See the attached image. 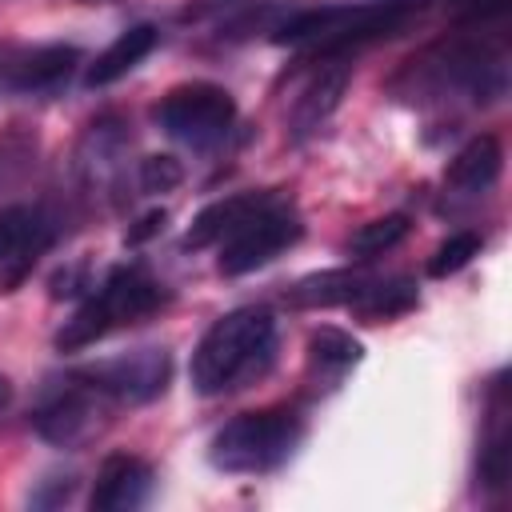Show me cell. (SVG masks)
<instances>
[{"label":"cell","mask_w":512,"mask_h":512,"mask_svg":"<svg viewBox=\"0 0 512 512\" xmlns=\"http://www.w3.org/2000/svg\"><path fill=\"white\" fill-rule=\"evenodd\" d=\"M388 92L412 104H492L508 92V36L504 20L496 24H464L452 36L420 48L404 68L388 80Z\"/></svg>","instance_id":"1"},{"label":"cell","mask_w":512,"mask_h":512,"mask_svg":"<svg viewBox=\"0 0 512 512\" xmlns=\"http://www.w3.org/2000/svg\"><path fill=\"white\" fill-rule=\"evenodd\" d=\"M276 320L264 308H232L220 320L208 324V332L200 336V344L192 348V388L200 396H228L240 392L248 384H256L260 376H268V368L276 364Z\"/></svg>","instance_id":"2"},{"label":"cell","mask_w":512,"mask_h":512,"mask_svg":"<svg viewBox=\"0 0 512 512\" xmlns=\"http://www.w3.org/2000/svg\"><path fill=\"white\" fill-rule=\"evenodd\" d=\"M300 440H304V416L288 404H272V408L240 412L228 424H220L208 444V460L228 476H264L288 464Z\"/></svg>","instance_id":"3"},{"label":"cell","mask_w":512,"mask_h":512,"mask_svg":"<svg viewBox=\"0 0 512 512\" xmlns=\"http://www.w3.org/2000/svg\"><path fill=\"white\" fill-rule=\"evenodd\" d=\"M164 304H168V288L160 280H152L144 268L120 264L100 280V288H92V296L76 308V316L64 320V328L56 332V348L80 352L116 328H128V324L156 316Z\"/></svg>","instance_id":"4"},{"label":"cell","mask_w":512,"mask_h":512,"mask_svg":"<svg viewBox=\"0 0 512 512\" xmlns=\"http://www.w3.org/2000/svg\"><path fill=\"white\" fill-rule=\"evenodd\" d=\"M300 236L304 220L284 192H244V208L236 212L232 228L216 240V272L248 276L288 252Z\"/></svg>","instance_id":"5"},{"label":"cell","mask_w":512,"mask_h":512,"mask_svg":"<svg viewBox=\"0 0 512 512\" xmlns=\"http://www.w3.org/2000/svg\"><path fill=\"white\" fill-rule=\"evenodd\" d=\"M152 116H156V124L172 140L204 152V148H216L232 132V124H236V100H232L228 88H220L212 80H192V84L168 88L160 96V104L152 108Z\"/></svg>","instance_id":"6"},{"label":"cell","mask_w":512,"mask_h":512,"mask_svg":"<svg viewBox=\"0 0 512 512\" xmlns=\"http://www.w3.org/2000/svg\"><path fill=\"white\" fill-rule=\"evenodd\" d=\"M108 412L112 400L84 384L76 372H68V380L56 392H48L32 412V428L56 448H80L108 424Z\"/></svg>","instance_id":"7"},{"label":"cell","mask_w":512,"mask_h":512,"mask_svg":"<svg viewBox=\"0 0 512 512\" xmlns=\"http://www.w3.org/2000/svg\"><path fill=\"white\" fill-rule=\"evenodd\" d=\"M76 376L84 384H92L96 392H104L112 404H148L156 396H164L168 380H172V356L168 348H136V352H120L96 364L76 368Z\"/></svg>","instance_id":"8"},{"label":"cell","mask_w":512,"mask_h":512,"mask_svg":"<svg viewBox=\"0 0 512 512\" xmlns=\"http://www.w3.org/2000/svg\"><path fill=\"white\" fill-rule=\"evenodd\" d=\"M52 244V224L28 208V204H4L0 208V292H12L40 252Z\"/></svg>","instance_id":"9"},{"label":"cell","mask_w":512,"mask_h":512,"mask_svg":"<svg viewBox=\"0 0 512 512\" xmlns=\"http://www.w3.org/2000/svg\"><path fill=\"white\" fill-rule=\"evenodd\" d=\"M124 156H128V132L124 120L116 116H96L76 148V172L92 196H108L120 176H124Z\"/></svg>","instance_id":"10"},{"label":"cell","mask_w":512,"mask_h":512,"mask_svg":"<svg viewBox=\"0 0 512 512\" xmlns=\"http://www.w3.org/2000/svg\"><path fill=\"white\" fill-rule=\"evenodd\" d=\"M152 464L136 452H108L96 468L92 492H88V508L92 512H132L140 504H148L152 496Z\"/></svg>","instance_id":"11"},{"label":"cell","mask_w":512,"mask_h":512,"mask_svg":"<svg viewBox=\"0 0 512 512\" xmlns=\"http://www.w3.org/2000/svg\"><path fill=\"white\" fill-rule=\"evenodd\" d=\"M348 80H352V56H328L312 72V80L300 88V96L288 112V132H292L296 144L328 124V116L340 108V96H344Z\"/></svg>","instance_id":"12"},{"label":"cell","mask_w":512,"mask_h":512,"mask_svg":"<svg viewBox=\"0 0 512 512\" xmlns=\"http://www.w3.org/2000/svg\"><path fill=\"white\" fill-rule=\"evenodd\" d=\"M80 48L76 44H40L24 56H16L4 72L8 88L20 96H48L56 88H64L72 80V72L80 68Z\"/></svg>","instance_id":"13"},{"label":"cell","mask_w":512,"mask_h":512,"mask_svg":"<svg viewBox=\"0 0 512 512\" xmlns=\"http://www.w3.org/2000/svg\"><path fill=\"white\" fill-rule=\"evenodd\" d=\"M508 468H512V428H508V384H504V372H500L488 388V432L480 440L476 484L484 492H504L508 488Z\"/></svg>","instance_id":"14"},{"label":"cell","mask_w":512,"mask_h":512,"mask_svg":"<svg viewBox=\"0 0 512 512\" xmlns=\"http://www.w3.org/2000/svg\"><path fill=\"white\" fill-rule=\"evenodd\" d=\"M500 168H504V148H500V140H496L492 132H480L476 140H468V144L452 156L444 180H448V188H456L460 196H484V192L496 188Z\"/></svg>","instance_id":"15"},{"label":"cell","mask_w":512,"mask_h":512,"mask_svg":"<svg viewBox=\"0 0 512 512\" xmlns=\"http://www.w3.org/2000/svg\"><path fill=\"white\" fill-rule=\"evenodd\" d=\"M156 40H160V28H156V24H132V28H124V32L88 64L84 84H88V88H108V84H116L120 76H128V72L156 48Z\"/></svg>","instance_id":"16"},{"label":"cell","mask_w":512,"mask_h":512,"mask_svg":"<svg viewBox=\"0 0 512 512\" xmlns=\"http://www.w3.org/2000/svg\"><path fill=\"white\" fill-rule=\"evenodd\" d=\"M372 272L364 268H328V272H316V276H304L296 280V288L288 292V300L296 308H332V304H352L364 288H368Z\"/></svg>","instance_id":"17"},{"label":"cell","mask_w":512,"mask_h":512,"mask_svg":"<svg viewBox=\"0 0 512 512\" xmlns=\"http://www.w3.org/2000/svg\"><path fill=\"white\" fill-rule=\"evenodd\" d=\"M416 304H420L416 280H408V276H372L368 288L348 308L364 320H396V316L412 312Z\"/></svg>","instance_id":"18"},{"label":"cell","mask_w":512,"mask_h":512,"mask_svg":"<svg viewBox=\"0 0 512 512\" xmlns=\"http://www.w3.org/2000/svg\"><path fill=\"white\" fill-rule=\"evenodd\" d=\"M364 360V344L352 336V332H344V328H332V324H324V328H316L312 336H308V364L320 372V376H332V380H340L348 368H356Z\"/></svg>","instance_id":"19"},{"label":"cell","mask_w":512,"mask_h":512,"mask_svg":"<svg viewBox=\"0 0 512 512\" xmlns=\"http://www.w3.org/2000/svg\"><path fill=\"white\" fill-rule=\"evenodd\" d=\"M408 232H412V220H408L404 212L376 216V220L360 224V228L348 236V256H356V260H376V256L392 252Z\"/></svg>","instance_id":"20"},{"label":"cell","mask_w":512,"mask_h":512,"mask_svg":"<svg viewBox=\"0 0 512 512\" xmlns=\"http://www.w3.org/2000/svg\"><path fill=\"white\" fill-rule=\"evenodd\" d=\"M480 248H484V240H480L476 232H452V236L432 252L428 272H432V276H452V272H460L464 264H472V256H480Z\"/></svg>","instance_id":"21"},{"label":"cell","mask_w":512,"mask_h":512,"mask_svg":"<svg viewBox=\"0 0 512 512\" xmlns=\"http://www.w3.org/2000/svg\"><path fill=\"white\" fill-rule=\"evenodd\" d=\"M136 180H140L144 192L156 196V192H172V188H180L184 168H180L176 156H144L140 168H136Z\"/></svg>","instance_id":"22"},{"label":"cell","mask_w":512,"mask_h":512,"mask_svg":"<svg viewBox=\"0 0 512 512\" xmlns=\"http://www.w3.org/2000/svg\"><path fill=\"white\" fill-rule=\"evenodd\" d=\"M432 4L456 8L460 24H496V20L508 16V4L512 0H432Z\"/></svg>","instance_id":"23"},{"label":"cell","mask_w":512,"mask_h":512,"mask_svg":"<svg viewBox=\"0 0 512 512\" xmlns=\"http://www.w3.org/2000/svg\"><path fill=\"white\" fill-rule=\"evenodd\" d=\"M48 484H52L48 496H44V492H32V496H28L36 508H56V504H64V500L76 492V476H72V472H68V476H48Z\"/></svg>","instance_id":"24"},{"label":"cell","mask_w":512,"mask_h":512,"mask_svg":"<svg viewBox=\"0 0 512 512\" xmlns=\"http://www.w3.org/2000/svg\"><path fill=\"white\" fill-rule=\"evenodd\" d=\"M160 228H164V212H148V216H144V220H140V224H136V228L128 232V240H132V244H140V240L156 236Z\"/></svg>","instance_id":"25"},{"label":"cell","mask_w":512,"mask_h":512,"mask_svg":"<svg viewBox=\"0 0 512 512\" xmlns=\"http://www.w3.org/2000/svg\"><path fill=\"white\" fill-rule=\"evenodd\" d=\"M8 400H12V380L0 376V408H8Z\"/></svg>","instance_id":"26"}]
</instances>
